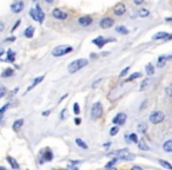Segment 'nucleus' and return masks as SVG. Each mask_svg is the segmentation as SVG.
I'll return each mask as SVG.
<instances>
[{
  "mask_svg": "<svg viewBox=\"0 0 172 170\" xmlns=\"http://www.w3.org/2000/svg\"><path fill=\"white\" fill-rule=\"evenodd\" d=\"M107 156H113V157H117L118 160H123L126 162L133 161L136 158V155L132 154L128 149H119V150L107 154Z\"/></svg>",
  "mask_w": 172,
  "mask_h": 170,
  "instance_id": "nucleus-1",
  "label": "nucleus"
},
{
  "mask_svg": "<svg viewBox=\"0 0 172 170\" xmlns=\"http://www.w3.org/2000/svg\"><path fill=\"white\" fill-rule=\"evenodd\" d=\"M87 64H89V60H87L86 58H78V59L73 60L72 63L68 64L67 71H68L70 74H73V73H75V72L82 70L85 66H87Z\"/></svg>",
  "mask_w": 172,
  "mask_h": 170,
  "instance_id": "nucleus-2",
  "label": "nucleus"
},
{
  "mask_svg": "<svg viewBox=\"0 0 172 170\" xmlns=\"http://www.w3.org/2000/svg\"><path fill=\"white\" fill-rule=\"evenodd\" d=\"M30 16L32 17V19H33L34 21H38L39 24H43L44 20H45V13H44V11L41 9L39 4H37L36 7L30 11Z\"/></svg>",
  "mask_w": 172,
  "mask_h": 170,
  "instance_id": "nucleus-3",
  "label": "nucleus"
},
{
  "mask_svg": "<svg viewBox=\"0 0 172 170\" xmlns=\"http://www.w3.org/2000/svg\"><path fill=\"white\" fill-rule=\"evenodd\" d=\"M72 51L73 47L71 45H59V46H55L51 53L53 57H61V56H65L67 53H71Z\"/></svg>",
  "mask_w": 172,
  "mask_h": 170,
  "instance_id": "nucleus-4",
  "label": "nucleus"
},
{
  "mask_svg": "<svg viewBox=\"0 0 172 170\" xmlns=\"http://www.w3.org/2000/svg\"><path fill=\"white\" fill-rule=\"evenodd\" d=\"M91 118L93 119V121H97L98 118L101 117L103 115V104L100 103V102H96V103H93V105L91 107Z\"/></svg>",
  "mask_w": 172,
  "mask_h": 170,
  "instance_id": "nucleus-5",
  "label": "nucleus"
},
{
  "mask_svg": "<svg viewBox=\"0 0 172 170\" xmlns=\"http://www.w3.org/2000/svg\"><path fill=\"white\" fill-rule=\"evenodd\" d=\"M40 155H41V158L39 160V163L40 164H44L45 162H51L53 160V152L50 148H45L40 151Z\"/></svg>",
  "mask_w": 172,
  "mask_h": 170,
  "instance_id": "nucleus-6",
  "label": "nucleus"
},
{
  "mask_svg": "<svg viewBox=\"0 0 172 170\" xmlns=\"http://www.w3.org/2000/svg\"><path fill=\"white\" fill-rule=\"evenodd\" d=\"M149 119H150V122L152 124H159V123H162L164 119H165V115H164V112H162V111H153L150 115Z\"/></svg>",
  "mask_w": 172,
  "mask_h": 170,
  "instance_id": "nucleus-7",
  "label": "nucleus"
},
{
  "mask_svg": "<svg viewBox=\"0 0 172 170\" xmlns=\"http://www.w3.org/2000/svg\"><path fill=\"white\" fill-rule=\"evenodd\" d=\"M24 7H25V4H24V1H21V0H16V1H13L12 4H11V12L12 13H14V14H19L20 12H23L24 11Z\"/></svg>",
  "mask_w": 172,
  "mask_h": 170,
  "instance_id": "nucleus-8",
  "label": "nucleus"
},
{
  "mask_svg": "<svg viewBox=\"0 0 172 170\" xmlns=\"http://www.w3.org/2000/svg\"><path fill=\"white\" fill-rule=\"evenodd\" d=\"M52 17L55 19V20H60V21H63V20H66V19L68 18V14L63 11L61 9H58V7H55V9H52Z\"/></svg>",
  "mask_w": 172,
  "mask_h": 170,
  "instance_id": "nucleus-9",
  "label": "nucleus"
},
{
  "mask_svg": "<svg viewBox=\"0 0 172 170\" xmlns=\"http://www.w3.org/2000/svg\"><path fill=\"white\" fill-rule=\"evenodd\" d=\"M111 42H116V39H107V38H105V37L99 36V37H97L96 39L92 40V43L96 45L98 49H103L107 43H111Z\"/></svg>",
  "mask_w": 172,
  "mask_h": 170,
  "instance_id": "nucleus-10",
  "label": "nucleus"
},
{
  "mask_svg": "<svg viewBox=\"0 0 172 170\" xmlns=\"http://www.w3.org/2000/svg\"><path fill=\"white\" fill-rule=\"evenodd\" d=\"M126 118H127L126 114L119 112V114H117L116 116L112 118V123L116 124V125H124L125 122H126Z\"/></svg>",
  "mask_w": 172,
  "mask_h": 170,
  "instance_id": "nucleus-11",
  "label": "nucleus"
},
{
  "mask_svg": "<svg viewBox=\"0 0 172 170\" xmlns=\"http://www.w3.org/2000/svg\"><path fill=\"white\" fill-rule=\"evenodd\" d=\"M126 6H125V4H123V2H118L117 5L113 7V13H114V16H117V17H121V16H124L125 13H126Z\"/></svg>",
  "mask_w": 172,
  "mask_h": 170,
  "instance_id": "nucleus-12",
  "label": "nucleus"
},
{
  "mask_svg": "<svg viewBox=\"0 0 172 170\" xmlns=\"http://www.w3.org/2000/svg\"><path fill=\"white\" fill-rule=\"evenodd\" d=\"M114 25V20L112 18H110V17H105V18H103L101 20H100L99 23V26L101 27V28H110V27H112Z\"/></svg>",
  "mask_w": 172,
  "mask_h": 170,
  "instance_id": "nucleus-13",
  "label": "nucleus"
},
{
  "mask_svg": "<svg viewBox=\"0 0 172 170\" xmlns=\"http://www.w3.org/2000/svg\"><path fill=\"white\" fill-rule=\"evenodd\" d=\"M78 23H79L80 26L87 27L93 23V19H92L91 16H82V17H80V18L78 19Z\"/></svg>",
  "mask_w": 172,
  "mask_h": 170,
  "instance_id": "nucleus-14",
  "label": "nucleus"
},
{
  "mask_svg": "<svg viewBox=\"0 0 172 170\" xmlns=\"http://www.w3.org/2000/svg\"><path fill=\"white\" fill-rule=\"evenodd\" d=\"M125 138H126L127 143H135V144L139 143L138 136H137V134H135V132H131L130 135H125Z\"/></svg>",
  "mask_w": 172,
  "mask_h": 170,
  "instance_id": "nucleus-15",
  "label": "nucleus"
},
{
  "mask_svg": "<svg viewBox=\"0 0 172 170\" xmlns=\"http://www.w3.org/2000/svg\"><path fill=\"white\" fill-rule=\"evenodd\" d=\"M170 33H167V32H164V31H160V32H157L153 37H152V39L153 40H166V38L169 37Z\"/></svg>",
  "mask_w": 172,
  "mask_h": 170,
  "instance_id": "nucleus-16",
  "label": "nucleus"
},
{
  "mask_svg": "<svg viewBox=\"0 0 172 170\" xmlns=\"http://www.w3.org/2000/svg\"><path fill=\"white\" fill-rule=\"evenodd\" d=\"M34 32H36V27L34 26H28L26 27V30L24 31V36L28 38V39H32L34 36Z\"/></svg>",
  "mask_w": 172,
  "mask_h": 170,
  "instance_id": "nucleus-17",
  "label": "nucleus"
},
{
  "mask_svg": "<svg viewBox=\"0 0 172 170\" xmlns=\"http://www.w3.org/2000/svg\"><path fill=\"white\" fill-rule=\"evenodd\" d=\"M44 78H45V74H43V76H39V77H37L36 79L33 81V83H32V85H31L30 88H27V90H26V92H25V93H27L28 91H31V90L33 89V88H36L38 84H40L41 81H44Z\"/></svg>",
  "mask_w": 172,
  "mask_h": 170,
  "instance_id": "nucleus-18",
  "label": "nucleus"
},
{
  "mask_svg": "<svg viewBox=\"0 0 172 170\" xmlns=\"http://www.w3.org/2000/svg\"><path fill=\"white\" fill-rule=\"evenodd\" d=\"M14 73V70L12 67H6L4 69L2 72H1V78H9V77H12Z\"/></svg>",
  "mask_w": 172,
  "mask_h": 170,
  "instance_id": "nucleus-19",
  "label": "nucleus"
},
{
  "mask_svg": "<svg viewBox=\"0 0 172 170\" xmlns=\"http://www.w3.org/2000/svg\"><path fill=\"white\" fill-rule=\"evenodd\" d=\"M169 60V56H159V58H158V62H157V65H158V67H164V65L166 64V62Z\"/></svg>",
  "mask_w": 172,
  "mask_h": 170,
  "instance_id": "nucleus-20",
  "label": "nucleus"
},
{
  "mask_svg": "<svg viewBox=\"0 0 172 170\" xmlns=\"http://www.w3.org/2000/svg\"><path fill=\"white\" fill-rule=\"evenodd\" d=\"M163 150L165 152H172V139H166L164 142Z\"/></svg>",
  "mask_w": 172,
  "mask_h": 170,
  "instance_id": "nucleus-21",
  "label": "nucleus"
},
{
  "mask_svg": "<svg viewBox=\"0 0 172 170\" xmlns=\"http://www.w3.org/2000/svg\"><path fill=\"white\" fill-rule=\"evenodd\" d=\"M24 124V119L23 118H20V119H17L14 123H13V125H12V129H13V131H19V129L23 126Z\"/></svg>",
  "mask_w": 172,
  "mask_h": 170,
  "instance_id": "nucleus-22",
  "label": "nucleus"
},
{
  "mask_svg": "<svg viewBox=\"0 0 172 170\" xmlns=\"http://www.w3.org/2000/svg\"><path fill=\"white\" fill-rule=\"evenodd\" d=\"M137 131L140 132V134H146V131H147V124L144 123V122L139 123V124L137 125Z\"/></svg>",
  "mask_w": 172,
  "mask_h": 170,
  "instance_id": "nucleus-23",
  "label": "nucleus"
},
{
  "mask_svg": "<svg viewBox=\"0 0 172 170\" xmlns=\"http://www.w3.org/2000/svg\"><path fill=\"white\" fill-rule=\"evenodd\" d=\"M7 162L9 163V165H11V168L12 169H19V163L13 157H11V156H7Z\"/></svg>",
  "mask_w": 172,
  "mask_h": 170,
  "instance_id": "nucleus-24",
  "label": "nucleus"
},
{
  "mask_svg": "<svg viewBox=\"0 0 172 170\" xmlns=\"http://www.w3.org/2000/svg\"><path fill=\"white\" fill-rule=\"evenodd\" d=\"M16 52L12 50V49H9L7 50V60H9V63H13L14 60H16Z\"/></svg>",
  "mask_w": 172,
  "mask_h": 170,
  "instance_id": "nucleus-25",
  "label": "nucleus"
},
{
  "mask_svg": "<svg viewBox=\"0 0 172 170\" xmlns=\"http://www.w3.org/2000/svg\"><path fill=\"white\" fill-rule=\"evenodd\" d=\"M137 145H138V148H139L142 151H149V150H150V146L146 144V142H145L144 139L139 141V143L137 144Z\"/></svg>",
  "mask_w": 172,
  "mask_h": 170,
  "instance_id": "nucleus-26",
  "label": "nucleus"
},
{
  "mask_svg": "<svg viewBox=\"0 0 172 170\" xmlns=\"http://www.w3.org/2000/svg\"><path fill=\"white\" fill-rule=\"evenodd\" d=\"M145 71H146V74L147 76H153L154 74V66L152 64H147L145 66Z\"/></svg>",
  "mask_w": 172,
  "mask_h": 170,
  "instance_id": "nucleus-27",
  "label": "nucleus"
},
{
  "mask_svg": "<svg viewBox=\"0 0 172 170\" xmlns=\"http://www.w3.org/2000/svg\"><path fill=\"white\" fill-rule=\"evenodd\" d=\"M116 32L119 33V34H128L130 31L125 26H117L116 27Z\"/></svg>",
  "mask_w": 172,
  "mask_h": 170,
  "instance_id": "nucleus-28",
  "label": "nucleus"
},
{
  "mask_svg": "<svg viewBox=\"0 0 172 170\" xmlns=\"http://www.w3.org/2000/svg\"><path fill=\"white\" fill-rule=\"evenodd\" d=\"M159 164L163 167V168H165V169H169V170H172V164L170 163V162L165 161V160H159Z\"/></svg>",
  "mask_w": 172,
  "mask_h": 170,
  "instance_id": "nucleus-29",
  "label": "nucleus"
},
{
  "mask_svg": "<svg viewBox=\"0 0 172 170\" xmlns=\"http://www.w3.org/2000/svg\"><path fill=\"white\" fill-rule=\"evenodd\" d=\"M138 16L142 17V18H145V17H149L150 16V11L147 9H140L138 11Z\"/></svg>",
  "mask_w": 172,
  "mask_h": 170,
  "instance_id": "nucleus-30",
  "label": "nucleus"
},
{
  "mask_svg": "<svg viewBox=\"0 0 172 170\" xmlns=\"http://www.w3.org/2000/svg\"><path fill=\"white\" fill-rule=\"evenodd\" d=\"M75 144H77L79 148H82V149H87V148H89L87 144L85 143L82 138H75Z\"/></svg>",
  "mask_w": 172,
  "mask_h": 170,
  "instance_id": "nucleus-31",
  "label": "nucleus"
},
{
  "mask_svg": "<svg viewBox=\"0 0 172 170\" xmlns=\"http://www.w3.org/2000/svg\"><path fill=\"white\" fill-rule=\"evenodd\" d=\"M150 81H150V78H145L144 81H142V84H140V86H139V90H140V91H144V90L149 86Z\"/></svg>",
  "mask_w": 172,
  "mask_h": 170,
  "instance_id": "nucleus-32",
  "label": "nucleus"
},
{
  "mask_svg": "<svg viewBox=\"0 0 172 170\" xmlns=\"http://www.w3.org/2000/svg\"><path fill=\"white\" fill-rule=\"evenodd\" d=\"M139 77H142V73L140 72H135V73H132L128 78L126 79V81H135L137 78H139Z\"/></svg>",
  "mask_w": 172,
  "mask_h": 170,
  "instance_id": "nucleus-33",
  "label": "nucleus"
},
{
  "mask_svg": "<svg viewBox=\"0 0 172 170\" xmlns=\"http://www.w3.org/2000/svg\"><path fill=\"white\" fill-rule=\"evenodd\" d=\"M117 162H118V158H117V157H113V158H112V160H111V161H110L109 163H106L105 168H106V169H107V168H113V167H114V164H116Z\"/></svg>",
  "mask_w": 172,
  "mask_h": 170,
  "instance_id": "nucleus-34",
  "label": "nucleus"
},
{
  "mask_svg": "<svg viewBox=\"0 0 172 170\" xmlns=\"http://www.w3.org/2000/svg\"><path fill=\"white\" fill-rule=\"evenodd\" d=\"M118 132H119V126L118 125L112 126V128L110 129V136H116Z\"/></svg>",
  "mask_w": 172,
  "mask_h": 170,
  "instance_id": "nucleus-35",
  "label": "nucleus"
},
{
  "mask_svg": "<svg viewBox=\"0 0 172 170\" xmlns=\"http://www.w3.org/2000/svg\"><path fill=\"white\" fill-rule=\"evenodd\" d=\"M165 93L167 97L172 98V84H169L166 88H165Z\"/></svg>",
  "mask_w": 172,
  "mask_h": 170,
  "instance_id": "nucleus-36",
  "label": "nucleus"
},
{
  "mask_svg": "<svg viewBox=\"0 0 172 170\" xmlns=\"http://www.w3.org/2000/svg\"><path fill=\"white\" fill-rule=\"evenodd\" d=\"M73 112H74V115H79L80 114V107H79V104L75 102L74 104H73Z\"/></svg>",
  "mask_w": 172,
  "mask_h": 170,
  "instance_id": "nucleus-37",
  "label": "nucleus"
},
{
  "mask_svg": "<svg viewBox=\"0 0 172 170\" xmlns=\"http://www.w3.org/2000/svg\"><path fill=\"white\" fill-rule=\"evenodd\" d=\"M128 71H130V66H126V67H125V69H124L123 71L119 73V77H125Z\"/></svg>",
  "mask_w": 172,
  "mask_h": 170,
  "instance_id": "nucleus-38",
  "label": "nucleus"
},
{
  "mask_svg": "<svg viewBox=\"0 0 172 170\" xmlns=\"http://www.w3.org/2000/svg\"><path fill=\"white\" fill-rule=\"evenodd\" d=\"M20 24H21V19H18V20L16 21V24L13 25V27H12V30H11V31H12V32H14V31L18 28V26H20Z\"/></svg>",
  "mask_w": 172,
  "mask_h": 170,
  "instance_id": "nucleus-39",
  "label": "nucleus"
},
{
  "mask_svg": "<svg viewBox=\"0 0 172 170\" xmlns=\"http://www.w3.org/2000/svg\"><path fill=\"white\" fill-rule=\"evenodd\" d=\"M5 96H6V88L1 86V89H0V98H4Z\"/></svg>",
  "mask_w": 172,
  "mask_h": 170,
  "instance_id": "nucleus-40",
  "label": "nucleus"
},
{
  "mask_svg": "<svg viewBox=\"0 0 172 170\" xmlns=\"http://www.w3.org/2000/svg\"><path fill=\"white\" fill-rule=\"evenodd\" d=\"M9 103H7V104H5L4 107H1V110H0V114H1V117L4 116V114H5V111L9 109Z\"/></svg>",
  "mask_w": 172,
  "mask_h": 170,
  "instance_id": "nucleus-41",
  "label": "nucleus"
},
{
  "mask_svg": "<svg viewBox=\"0 0 172 170\" xmlns=\"http://www.w3.org/2000/svg\"><path fill=\"white\" fill-rule=\"evenodd\" d=\"M14 40H16V37L12 36V37H9V38H6V39H5L4 42H5V43H9V42H14Z\"/></svg>",
  "mask_w": 172,
  "mask_h": 170,
  "instance_id": "nucleus-42",
  "label": "nucleus"
},
{
  "mask_svg": "<svg viewBox=\"0 0 172 170\" xmlns=\"http://www.w3.org/2000/svg\"><path fill=\"white\" fill-rule=\"evenodd\" d=\"M145 0H133V4L135 5H137V6H140L143 2H144Z\"/></svg>",
  "mask_w": 172,
  "mask_h": 170,
  "instance_id": "nucleus-43",
  "label": "nucleus"
},
{
  "mask_svg": "<svg viewBox=\"0 0 172 170\" xmlns=\"http://www.w3.org/2000/svg\"><path fill=\"white\" fill-rule=\"evenodd\" d=\"M74 124L75 125H80L82 124V119L80 118H74Z\"/></svg>",
  "mask_w": 172,
  "mask_h": 170,
  "instance_id": "nucleus-44",
  "label": "nucleus"
},
{
  "mask_svg": "<svg viewBox=\"0 0 172 170\" xmlns=\"http://www.w3.org/2000/svg\"><path fill=\"white\" fill-rule=\"evenodd\" d=\"M146 107H147V100H144V102H143V105H140L139 110H144Z\"/></svg>",
  "mask_w": 172,
  "mask_h": 170,
  "instance_id": "nucleus-45",
  "label": "nucleus"
},
{
  "mask_svg": "<svg viewBox=\"0 0 172 170\" xmlns=\"http://www.w3.org/2000/svg\"><path fill=\"white\" fill-rule=\"evenodd\" d=\"M50 114H51V110H46V111H43V114H41V115H43L44 117H46V116H48Z\"/></svg>",
  "mask_w": 172,
  "mask_h": 170,
  "instance_id": "nucleus-46",
  "label": "nucleus"
},
{
  "mask_svg": "<svg viewBox=\"0 0 172 170\" xmlns=\"http://www.w3.org/2000/svg\"><path fill=\"white\" fill-rule=\"evenodd\" d=\"M130 170H143V168H142V167H139V165H133V167H132Z\"/></svg>",
  "mask_w": 172,
  "mask_h": 170,
  "instance_id": "nucleus-47",
  "label": "nucleus"
},
{
  "mask_svg": "<svg viewBox=\"0 0 172 170\" xmlns=\"http://www.w3.org/2000/svg\"><path fill=\"white\" fill-rule=\"evenodd\" d=\"M44 1H45L47 5H52V4H54L55 0H44Z\"/></svg>",
  "mask_w": 172,
  "mask_h": 170,
  "instance_id": "nucleus-48",
  "label": "nucleus"
},
{
  "mask_svg": "<svg viewBox=\"0 0 172 170\" xmlns=\"http://www.w3.org/2000/svg\"><path fill=\"white\" fill-rule=\"evenodd\" d=\"M65 112H66V109H64L63 111H61V115H60V119H64V117H65Z\"/></svg>",
  "mask_w": 172,
  "mask_h": 170,
  "instance_id": "nucleus-49",
  "label": "nucleus"
},
{
  "mask_svg": "<svg viewBox=\"0 0 172 170\" xmlns=\"http://www.w3.org/2000/svg\"><path fill=\"white\" fill-rule=\"evenodd\" d=\"M4 27H5V24H4V21H1V24H0V31H1V32L5 30Z\"/></svg>",
  "mask_w": 172,
  "mask_h": 170,
  "instance_id": "nucleus-50",
  "label": "nucleus"
},
{
  "mask_svg": "<svg viewBox=\"0 0 172 170\" xmlns=\"http://www.w3.org/2000/svg\"><path fill=\"white\" fill-rule=\"evenodd\" d=\"M110 145H111V143H110V142H107V143L104 144V148H109Z\"/></svg>",
  "mask_w": 172,
  "mask_h": 170,
  "instance_id": "nucleus-51",
  "label": "nucleus"
},
{
  "mask_svg": "<svg viewBox=\"0 0 172 170\" xmlns=\"http://www.w3.org/2000/svg\"><path fill=\"white\" fill-rule=\"evenodd\" d=\"M166 40H172V33H170V34H169V37L166 38Z\"/></svg>",
  "mask_w": 172,
  "mask_h": 170,
  "instance_id": "nucleus-52",
  "label": "nucleus"
},
{
  "mask_svg": "<svg viewBox=\"0 0 172 170\" xmlns=\"http://www.w3.org/2000/svg\"><path fill=\"white\" fill-rule=\"evenodd\" d=\"M105 170H118L117 168H114V167H113V168H107V169H105Z\"/></svg>",
  "mask_w": 172,
  "mask_h": 170,
  "instance_id": "nucleus-53",
  "label": "nucleus"
},
{
  "mask_svg": "<svg viewBox=\"0 0 172 170\" xmlns=\"http://www.w3.org/2000/svg\"><path fill=\"white\" fill-rule=\"evenodd\" d=\"M0 170H6V169H5V168H4V167H1V169H0Z\"/></svg>",
  "mask_w": 172,
  "mask_h": 170,
  "instance_id": "nucleus-54",
  "label": "nucleus"
},
{
  "mask_svg": "<svg viewBox=\"0 0 172 170\" xmlns=\"http://www.w3.org/2000/svg\"><path fill=\"white\" fill-rule=\"evenodd\" d=\"M33 1H34V2H37V0H33Z\"/></svg>",
  "mask_w": 172,
  "mask_h": 170,
  "instance_id": "nucleus-55",
  "label": "nucleus"
},
{
  "mask_svg": "<svg viewBox=\"0 0 172 170\" xmlns=\"http://www.w3.org/2000/svg\"><path fill=\"white\" fill-rule=\"evenodd\" d=\"M59 170H66V169H59Z\"/></svg>",
  "mask_w": 172,
  "mask_h": 170,
  "instance_id": "nucleus-56",
  "label": "nucleus"
}]
</instances>
